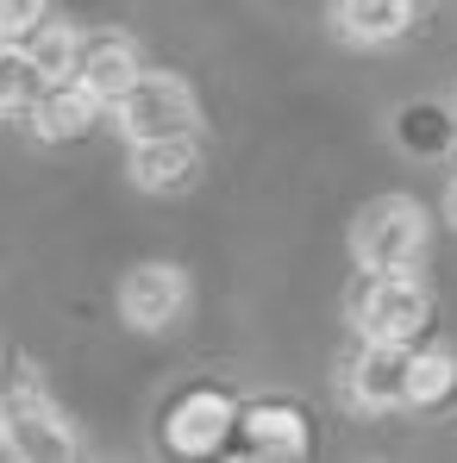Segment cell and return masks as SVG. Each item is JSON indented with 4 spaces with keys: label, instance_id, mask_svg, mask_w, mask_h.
Returning <instances> with one entry per match:
<instances>
[{
    "label": "cell",
    "instance_id": "6da1fadb",
    "mask_svg": "<svg viewBox=\"0 0 457 463\" xmlns=\"http://www.w3.org/2000/svg\"><path fill=\"white\" fill-rule=\"evenodd\" d=\"M426 244H433V220L407 194H382L370 207H357V220H351V263L357 269H420Z\"/></svg>",
    "mask_w": 457,
    "mask_h": 463
},
{
    "label": "cell",
    "instance_id": "7a4b0ae2",
    "mask_svg": "<svg viewBox=\"0 0 457 463\" xmlns=\"http://www.w3.org/2000/svg\"><path fill=\"white\" fill-rule=\"evenodd\" d=\"M351 326L364 338L420 345V332L433 326V295L414 269H364V282L351 295Z\"/></svg>",
    "mask_w": 457,
    "mask_h": 463
},
{
    "label": "cell",
    "instance_id": "3957f363",
    "mask_svg": "<svg viewBox=\"0 0 457 463\" xmlns=\"http://www.w3.org/2000/svg\"><path fill=\"white\" fill-rule=\"evenodd\" d=\"M0 420H6V445H13V458H38V463L76 458V432H70V420L51 407V394L32 383L25 370L0 388Z\"/></svg>",
    "mask_w": 457,
    "mask_h": 463
},
{
    "label": "cell",
    "instance_id": "277c9868",
    "mask_svg": "<svg viewBox=\"0 0 457 463\" xmlns=\"http://www.w3.org/2000/svg\"><path fill=\"white\" fill-rule=\"evenodd\" d=\"M119 126L132 132V145H145V138H195L201 107H195L182 76H138L126 88V100H119Z\"/></svg>",
    "mask_w": 457,
    "mask_h": 463
},
{
    "label": "cell",
    "instance_id": "5b68a950",
    "mask_svg": "<svg viewBox=\"0 0 457 463\" xmlns=\"http://www.w3.org/2000/svg\"><path fill=\"white\" fill-rule=\"evenodd\" d=\"M232 432H238V407H232V394H220V388H188L163 413V445L176 458H214Z\"/></svg>",
    "mask_w": 457,
    "mask_h": 463
},
{
    "label": "cell",
    "instance_id": "8992f818",
    "mask_svg": "<svg viewBox=\"0 0 457 463\" xmlns=\"http://www.w3.org/2000/svg\"><path fill=\"white\" fill-rule=\"evenodd\" d=\"M182 307H188V276L176 263H138L119 282V319L132 332H163L182 319Z\"/></svg>",
    "mask_w": 457,
    "mask_h": 463
},
{
    "label": "cell",
    "instance_id": "52a82bcc",
    "mask_svg": "<svg viewBox=\"0 0 457 463\" xmlns=\"http://www.w3.org/2000/svg\"><path fill=\"white\" fill-rule=\"evenodd\" d=\"M407 364H414V345L364 338V351H357V364H351V401H357L364 413L407 407Z\"/></svg>",
    "mask_w": 457,
    "mask_h": 463
},
{
    "label": "cell",
    "instance_id": "ba28073f",
    "mask_svg": "<svg viewBox=\"0 0 457 463\" xmlns=\"http://www.w3.org/2000/svg\"><path fill=\"white\" fill-rule=\"evenodd\" d=\"M238 432H244V451H257V458H301L307 451V413L289 401L238 407Z\"/></svg>",
    "mask_w": 457,
    "mask_h": 463
},
{
    "label": "cell",
    "instance_id": "9c48e42d",
    "mask_svg": "<svg viewBox=\"0 0 457 463\" xmlns=\"http://www.w3.org/2000/svg\"><path fill=\"white\" fill-rule=\"evenodd\" d=\"M195 175H201L195 138H145V145H132V182L145 194H182Z\"/></svg>",
    "mask_w": 457,
    "mask_h": 463
},
{
    "label": "cell",
    "instance_id": "30bf717a",
    "mask_svg": "<svg viewBox=\"0 0 457 463\" xmlns=\"http://www.w3.org/2000/svg\"><path fill=\"white\" fill-rule=\"evenodd\" d=\"M100 107H107V100H100L94 88H81V81L70 76V81H51V88L38 94L32 119H38V132H44L51 145H63V138H81V132H94Z\"/></svg>",
    "mask_w": 457,
    "mask_h": 463
},
{
    "label": "cell",
    "instance_id": "8fae6325",
    "mask_svg": "<svg viewBox=\"0 0 457 463\" xmlns=\"http://www.w3.org/2000/svg\"><path fill=\"white\" fill-rule=\"evenodd\" d=\"M426 0H332V19L351 44H395Z\"/></svg>",
    "mask_w": 457,
    "mask_h": 463
},
{
    "label": "cell",
    "instance_id": "7c38bea8",
    "mask_svg": "<svg viewBox=\"0 0 457 463\" xmlns=\"http://www.w3.org/2000/svg\"><path fill=\"white\" fill-rule=\"evenodd\" d=\"M138 76H145V70H138V51H132L126 38H88V44H81L76 81H81V88H94L107 107H119L126 88H132Z\"/></svg>",
    "mask_w": 457,
    "mask_h": 463
},
{
    "label": "cell",
    "instance_id": "4fadbf2b",
    "mask_svg": "<svg viewBox=\"0 0 457 463\" xmlns=\"http://www.w3.org/2000/svg\"><path fill=\"white\" fill-rule=\"evenodd\" d=\"M395 145L407 156H445L457 145V113L439 100H420V107H401L395 113Z\"/></svg>",
    "mask_w": 457,
    "mask_h": 463
},
{
    "label": "cell",
    "instance_id": "5bb4252c",
    "mask_svg": "<svg viewBox=\"0 0 457 463\" xmlns=\"http://www.w3.org/2000/svg\"><path fill=\"white\" fill-rule=\"evenodd\" d=\"M51 76L38 70V57L25 44H0V113H32Z\"/></svg>",
    "mask_w": 457,
    "mask_h": 463
},
{
    "label": "cell",
    "instance_id": "9a60e30c",
    "mask_svg": "<svg viewBox=\"0 0 457 463\" xmlns=\"http://www.w3.org/2000/svg\"><path fill=\"white\" fill-rule=\"evenodd\" d=\"M457 394V357L452 351H414L407 364V407H439Z\"/></svg>",
    "mask_w": 457,
    "mask_h": 463
},
{
    "label": "cell",
    "instance_id": "2e32d148",
    "mask_svg": "<svg viewBox=\"0 0 457 463\" xmlns=\"http://www.w3.org/2000/svg\"><path fill=\"white\" fill-rule=\"evenodd\" d=\"M25 51L38 57V70L51 81H70L81 63V32H70V25H38L32 38H25Z\"/></svg>",
    "mask_w": 457,
    "mask_h": 463
},
{
    "label": "cell",
    "instance_id": "e0dca14e",
    "mask_svg": "<svg viewBox=\"0 0 457 463\" xmlns=\"http://www.w3.org/2000/svg\"><path fill=\"white\" fill-rule=\"evenodd\" d=\"M51 0H0V44H25L44 25Z\"/></svg>",
    "mask_w": 457,
    "mask_h": 463
},
{
    "label": "cell",
    "instance_id": "ac0fdd59",
    "mask_svg": "<svg viewBox=\"0 0 457 463\" xmlns=\"http://www.w3.org/2000/svg\"><path fill=\"white\" fill-rule=\"evenodd\" d=\"M0 458H13V445H6V420H0Z\"/></svg>",
    "mask_w": 457,
    "mask_h": 463
},
{
    "label": "cell",
    "instance_id": "d6986e66",
    "mask_svg": "<svg viewBox=\"0 0 457 463\" xmlns=\"http://www.w3.org/2000/svg\"><path fill=\"white\" fill-rule=\"evenodd\" d=\"M452 220H457V182H452Z\"/></svg>",
    "mask_w": 457,
    "mask_h": 463
}]
</instances>
